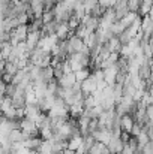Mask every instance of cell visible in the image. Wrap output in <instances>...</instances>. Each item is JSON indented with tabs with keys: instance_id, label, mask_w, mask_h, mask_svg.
Masks as SVG:
<instances>
[{
	"instance_id": "obj_1",
	"label": "cell",
	"mask_w": 153,
	"mask_h": 154,
	"mask_svg": "<svg viewBox=\"0 0 153 154\" xmlns=\"http://www.w3.org/2000/svg\"><path fill=\"white\" fill-rule=\"evenodd\" d=\"M92 136H93V139H95L96 142L107 145V144L110 142V139H111L113 135H111V130H110V129H107V127H98V129L92 133Z\"/></svg>"
},
{
	"instance_id": "obj_2",
	"label": "cell",
	"mask_w": 153,
	"mask_h": 154,
	"mask_svg": "<svg viewBox=\"0 0 153 154\" xmlns=\"http://www.w3.org/2000/svg\"><path fill=\"white\" fill-rule=\"evenodd\" d=\"M107 148H108V154H120L123 148V142L120 136H111L110 142L107 144Z\"/></svg>"
},
{
	"instance_id": "obj_3",
	"label": "cell",
	"mask_w": 153,
	"mask_h": 154,
	"mask_svg": "<svg viewBox=\"0 0 153 154\" xmlns=\"http://www.w3.org/2000/svg\"><path fill=\"white\" fill-rule=\"evenodd\" d=\"M11 102H12V106L14 108H24V90L20 88V87H15V91L14 94L11 96Z\"/></svg>"
},
{
	"instance_id": "obj_4",
	"label": "cell",
	"mask_w": 153,
	"mask_h": 154,
	"mask_svg": "<svg viewBox=\"0 0 153 154\" xmlns=\"http://www.w3.org/2000/svg\"><path fill=\"white\" fill-rule=\"evenodd\" d=\"M80 90L84 96L87 94H92L93 91H96V82L93 81L92 76H89L87 79H84L83 82H80Z\"/></svg>"
},
{
	"instance_id": "obj_5",
	"label": "cell",
	"mask_w": 153,
	"mask_h": 154,
	"mask_svg": "<svg viewBox=\"0 0 153 154\" xmlns=\"http://www.w3.org/2000/svg\"><path fill=\"white\" fill-rule=\"evenodd\" d=\"M134 124H135V121H134L132 115L126 114V115H122V117H120V130H122V132L131 135V130H132Z\"/></svg>"
},
{
	"instance_id": "obj_6",
	"label": "cell",
	"mask_w": 153,
	"mask_h": 154,
	"mask_svg": "<svg viewBox=\"0 0 153 154\" xmlns=\"http://www.w3.org/2000/svg\"><path fill=\"white\" fill-rule=\"evenodd\" d=\"M41 114V109L36 105H24V118L35 121Z\"/></svg>"
},
{
	"instance_id": "obj_7",
	"label": "cell",
	"mask_w": 153,
	"mask_h": 154,
	"mask_svg": "<svg viewBox=\"0 0 153 154\" xmlns=\"http://www.w3.org/2000/svg\"><path fill=\"white\" fill-rule=\"evenodd\" d=\"M75 75L74 73H68V75H63L60 79H57V85L60 88H71L74 84H75Z\"/></svg>"
},
{
	"instance_id": "obj_8",
	"label": "cell",
	"mask_w": 153,
	"mask_h": 154,
	"mask_svg": "<svg viewBox=\"0 0 153 154\" xmlns=\"http://www.w3.org/2000/svg\"><path fill=\"white\" fill-rule=\"evenodd\" d=\"M41 142H42V139H41L39 136H33V138H29V139H24V141L21 142V145H23L24 148H27V150H32V151H36V150L39 148V145H41Z\"/></svg>"
},
{
	"instance_id": "obj_9",
	"label": "cell",
	"mask_w": 153,
	"mask_h": 154,
	"mask_svg": "<svg viewBox=\"0 0 153 154\" xmlns=\"http://www.w3.org/2000/svg\"><path fill=\"white\" fill-rule=\"evenodd\" d=\"M39 79L44 81L45 84L50 82V81H53V79H54V70H53V67H50V66H47V67H41Z\"/></svg>"
},
{
	"instance_id": "obj_10",
	"label": "cell",
	"mask_w": 153,
	"mask_h": 154,
	"mask_svg": "<svg viewBox=\"0 0 153 154\" xmlns=\"http://www.w3.org/2000/svg\"><path fill=\"white\" fill-rule=\"evenodd\" d=\"M105 47H107L108 52H119L120 47H122V44L119 42L117 36H113V38H110V39L105 42Z\"/></svg>"
},
{
	"instance_id": "obj_11",
	"label": "cell",
	"mask_w": 153,
	"mask_h": 154,
	"mask_svg": "<svg viewBox=\"0 0 153 154\" xmlns=\"http://www.w3.org/2000/svg\"><path fill=\"white\" fill-rule=\"evenodd\" d=\"M9 141H11V144H18V142H23L24 141V138H23V133H21V130L20 129H12L11 132H9Z\"/></svg>"
},
{
	"instance_id": "obj_12",
	"label": "cell",
	"mask_w": 153,
	"mask_h": 154,
	"mask_svg": "<svg viewBox=\"0 0 153 154\" xmlns=\"http://www.w3.org/2000/svg\"><path fill=\"white\" fill-rule=\"evenodd\" d=\"M90 69L89 67H83L81 70H78V72H75L74 75H75V81L77 82H83L84 79H87L89 76H90Z\"/></svg>"
},
{
	"instance_id": "obj_13",
	"label": "cell",
	"mask_w": 153,
	"mask_h": 154,
	"mask_svg": "<svg viewBox=\"0 0 153 154\" xmlns=\"http://www.w3.org/2000/svg\"><path fill=\"white\" fill-rule=\"evenodd\" d=\"M41 20H42L44 24H48L51 21H54V11H53V9H50V11H44Z\"/></svg>"
},
{
	"instance_id": "obj_14",
	"label": "cell",
	"mask_w": 153,
	"mask_h": 154,
	"mask_svg": "<svg viewBox=\"0 0 153 154\" xmlns=\"http://www.w3.org/2000/svg\"><path fill=\"white\" fill-rule=\"evenodd\" d=\"M17 70H18V69H17V66H15L14 63L6 61V63H5V69H3V72H2V73H9V75H12V76H14V75L17 73Z\"/></svg>"
},
{
	"instance_id": "obj_15",
	"label": "cell",
	"mask_w": 153,
	"mask_h": 154,
	"mask_svg": "<svg viewBox=\"0 0 153 154\" xmlns=\"http://www.w3.org/2000/svg\"><path fill=\"white\" fill-rule=\"evenodd\" d=\"M98 5V0H83V8L86 14H90V11Z\"/></svg>"
},
{
	"instance_id": "obj_16",
	"label": "cell",
	"mask_w": 153,
	"mask_h": 154,
	"mask_svg": "<svg viewBox=\"0 0 153 154\" xmlns=\"http://www.w3.org/2000/svg\"><path fill=\"white\" fill-rule=\"evenodd\" d=\"M66 24H68L69 30H71V32H74V30H75V29L80 26V20H78V18H75V17L72 15V17L68 20V23H66Z\"/></svg>"
},
{
	"instance_id": "obj_17",
	"label": "cell",
	"mask_w": 153,
	"mask_h": 154,
	"mask_svg": "<svg viewBox=\"0 0 153 154\" xmlns=\"http://www.w3.org/2000/svg\"><path fill=\"white\" fill-rule=\"evenodd\" d=\"M117 0H98V5L104 8V9H110V8H114Z\"/></svg>"
},
{
	"instance_id": "obj_18",
	"label": "cell",
	"mask_w": 153,
	"mask_h": 154,
	"mask_svg": "<svg viewBox=\"0 0 153 154\" xmlns=\"http://www.w3.org/2000/svg\"><path fill=\"white\" fill-rule=\"evenodd\" d=\"M17 23H18V26H24V24H27V23H29V17L23 12V14L17 15Z\"/></svg>"
},
{
	"instance_id": "obj_19",
	"label": "cell",
	"mask_w": 153,
	"mask_h": 154,
	"mask_svg": "<svg viewBox=\"0 0 153 154\" xmlns=\"http://www.w3.org/2000/svg\"><path fill=\"white\" fill-rule=\"evenodd\" d=\"M141 154H153V144L152 141H149L143 148H141Z\"/></svg>"
},
{
	"instance_id": "obj_20",
	"label": "cell",
	"mask_w": 153,
	"mask_h": 154,
	"mask_svg": "<svg viewBox=\"0 0 153 154\" xmlns=\"http://www.w3.org/2000/svg\"><path fill=\"white\" fill-rule=\"evenodd\" d=\"M146 117H147L149 120H152V118H153V106H152V105L146 106Z\"/></svg>"
},
{
	"instance_id": "obj_21",
	"label": "cell",
	"mask_w": 153,
	"mask_h": 154,
	"mask_svg": "<svg viewBox=\"0 0 153 154\" xmlns=\"http://www.w3.org/2000/svg\"><path fill=\"white\" fill-rule=\"evenodd\" d=\"M60 154H75V151H72V150H68V148H65V150H63V151H62Z\"/></svg>"
},
{
	"instance_id": "obj_22",
	"label": "cell",
	"mask_w": 153,
	"mask_h": 154,
	"mask_svg": "<svg viewBox=\"0 0 153 154\" xmlns=\"http://www.w3.org/2000/svg\"><path fill=\"white\" fill-rule=\"evenodd\" d=\"M0 51H2V48H0Z\"/></svg>"
},
{
	"instance_id": "obj_23",
	"label": "cell",
	"mask_w": 153,
	"mask_h": 154,
	"mask_svg": "<svg viewBox=\"0 0 153 154\" xmlns=\"http://www.w3.org/2000/svg\"><path fill=\"white\" fill-rule=\"evenodd\" d=\"M35 154H38V153H35Z\"/></svg>"
}]
</instances>
